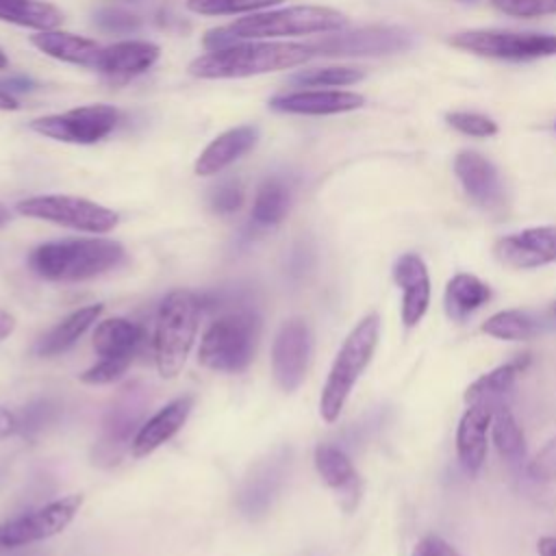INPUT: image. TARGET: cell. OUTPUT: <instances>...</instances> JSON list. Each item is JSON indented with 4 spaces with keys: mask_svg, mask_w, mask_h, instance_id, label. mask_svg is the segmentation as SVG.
Wrapping results in <instances>:
<instances>
[{
    "mask_svg": "<svg viewBox=\"0 0 556 556\" xmlns=\"http://www.w3.org/2000/svg\"><path fill=\"white\" fill-rule=\"evenodd\" d=\"M348 26V17L330 7L298 4L265 13H250L248 17L235 20L226 26L211 28L202 46L206 50H219L239 41H265L274 37H295L315 33H334Z\"/></svg>",
    "mask_w": 556,
    "mask_h": 556,
    "instance_id": "1",
    "label": "cell"
},
{
    "mask_svg": "<svg viewBox=\"0 0 556 556\" xmlns=\"http://www.w3.org/2000/svg\"><path fill=\"white\" fill-rule=\"evenodd\" d=\"M313 56L308 43L287 41H239L206 54L189 63V74L195 78H248L269 72L298 67Z\"/></svg>",
    "mask_w": 556,
    "mask_h": 556,
    "instance_id": "2",
    "label": "cell"
},
{
    "mask_svg": "<svg viewBox=\"0 0 556 556\" xmlns=\"http://www.w3.org/2000/svg\"><path fill=\"white\" fill-rule=\"evenodd\" d=\"M124 261L122 243L102 237L89 239H63L37 245L30 256V269L54 282H78L89 280L109 269L117 267Z\"/></svg>",
    "mask_w": 556,
    "mask_h": 556,
    "instance_id": "3",
    "label": "cell"
},
{
    "mask_svg": "<svg viewBox=\"0 0 556 556\" xmlns=\"http://www.w3.org/2000/svg\"><path fill=\"white\" fill-rule=\"evenodd\" d=\"M378 341L380 317L376 313L365 315L343 339L319 395V415L326 424H334L339 419L354 384L371 363Z\"/></svg>",
    "mask_w": 556,
    "mask_h": 556,
    "instance_id": "4",
    "label": "cell"
},
{
    "mask_svg": "<svg viewBox=\"0 0 556 556\" xmlns=\"http://www.w3.org/2000/svg\"><path fill=\"white\" fill-rule=\"evenodd\" d=\"M258 337L261 317L254 308L239 306L226 311L206 328L200 341L198 361L213 371L239 374L252 363Z\"/></svg>",
    "mask_w": 556,
    "mask_h": 556,
    "instance_id": "5",
    "label": "cell"
},
{
    "mask_svg": "<svg viewBox=\"0 0 556 556\" xmlns=\"http://www.w3.org/2000/svg\"><path fill=\"white\" fill-rule=\"evenodd\" d=\"M200 313L198 293L187 289H176L161 302L154 330V361L163 378L180 374L198 332Z\"/></svg>",
    "mask_w": 556,
    "mask_h": 556,
    "instance_id": "6",
    "label": "cell"
},
{
    "mask_svg": "<svg viewBox=\"0 0 556 556\" xmlns=\"http://www.w3.org/2000/svg\"><path fill=\"white\" fill-rule=\"evenodd\" d=\"M148 404L150 393L146 384L128 382L119 389L102 417V430L93 447V460L98 465H115L122 454L132 445L139 428L146 421Z\"/></svg>",
    "mask_w": 556,
    "mask_h": 556,
    "instance_id": "7",
    "label": "cell"
},
{
    "mask_svg": "<svg viewBox=\"0 0 556 556\" xmlns=\"http://www.w3.org/2000/svg\"><path fill=\"white\" fill-rule=\"evenodd\" d=\"M454 48L502 61H532L556 54V35L517 33L502 28H473L454 33L447 39Z\"/></svg>",
    "mask_w": 556,
    "mask_h": 556,
    "instance_id": "8",
    "label": "cell"
},
{
    "mask_svg": "<svg viewBox=\"0 0 556 556\" xmlns=\"http://www.w3.org/2000/svg\"><path fill=\"white\" fill-rule=\"evenodd\" d=\"M17 213L33 219L52 222L72 230L104 235L113 230L119 222V215L113 208H106L98 202L76 195H33L17 202Z\"/></svg>",
    "mask_w": 556,
    "mask_h": 556,
    "instance_id": "9",
    "label": "cell"
},
{
    "mask_svg": "<svg viewBox=\"0 0 556 556\" xmlns=\"http://www.w3.org/2000/svg\"><path fill=\"white\" fill-rule=\"evenodd\" d=\"M119 122V111L111 104H85L65 113L43 115L30 122L37 135L54 141L89 146L104 139Z\"/></svg>",
    "mask_w": 556,
    "mask_h": 556,
    "instance_id": "10",
    "label": "cell"
},
{
    "mask_svg": "<svg viewBox=\"0 0 556 556\" xmlns=\"http://www.w3.org/2000/svg\"><path fill=\"white\" fill-rule=\"evenodd\" d=\"M415 37L402 26H365L341 35H328L311 46L313 56H380L413 48Z\"/></svg>",
    "mask_w": 556,
    "mask_h": 556,
    "instance_id": "11",
    "label": "cell"
},
{
    "mask_svg": "<svg viewBox=\"0 0 556 556\" xmlns=\"http://www.w3.org/2000/svg\"><path fill=\"white\" fill-rule=\"evenodd\" d=\"M83 504L80 493L59 497L33 513L0 523V547H20L63 532Z\"/></svg>",
    "mask_w": 556,
    "mask_h": 556,
    "instance_id": "12",
    "label": "cell"
},
{
    "mask_svg": "<svg viewBox=\"0 0 556 556\" xmlns=\"http://www.w3.org/2000/svg\"><path fill=\"white\" fill-rule=\"evenodd\" d=\"M313 339L304 319H287L276 332L271 345V374L276 384L291 393L295 391L306 376L311 363Z\"/></svg>",
    "mask_w": 556,
    "mask_h": 556,
    "instance_id": "13",
    "label": "cell"
},
{
    "mask_svg": "<svg viewBox=\"0 0 556 556\" xmlns=\"http://www.w3.org/2000/svg\"><path fill=\"white\" fill-rule=\"evenodd\" d=\"M493 256L513 269H536L556 263V226H532L504 235L495 241Z\"/></svg>",
    "mask_w": 556,
    "mask_h": 556,
    "instance_id": "14",
    "label": "cell"
},
{
    "mask_svg": "<svg viewBox=\"0 0 556 556\" xmlns=\"http://www.w3.org/2000/svg\"><path fill=\"white\" fill-rule=\"evenodd\" d=\"M287 471H289V454L285 450L274 452L269 458L261 460L241 486L239 510L250 519L265 515L276 502L285 484Z\"/></svg>",
    "mask_w": 556,
    "mask_h": 556,
    "instance_id": "15",
    "label": "cell"
},
{
    "mask_svg": "<svg viewBox=\"0 0 556 556\" xmlns=\"http://www.w3.org/2000/svg\"><path fill=\"white\" fill-rule=\"evenodd\" d=\"M454 174L467 198L484 211H495L504 204V185L495 165L476 150H463L454 159Z\"/></svg>",
    "mask_w": 556,
    "mask_h": 556,
    "instance_id": "16",
    "label": "cell"
},
{
    "mask_svg": "<svg viewBox=\"0 0 556 556\" xmlns=\"http://www.w3.org/2000/svg\"><path fill=\"white\" fill-rule=\"evenodd\" d=\"M393 280L402 289L400 315L406 328L417 326L430 306V274L424 258L415 252L402 254L393 265Z\"/></svg>",
    "mask_w": 556,
    "mask_h": 556,
    "instance_id": "17",
    "label": "cell"
},
{
    "mask_svg": "<svg viewBox=\"0 0 556 556\" xmlns=\"http://www.w3.org/2000/svg\"><path fill=\"white\" fill-rule=\"evenodd\" d=\"M365 104V98L356 91L339 89H302L289 93H276L269 100V109L293 115H334L356 111Z\"/></svg>",
    "mask_w": 556,
    "mask_h": 556,
    "instance_id": "18",
    "label": "cell"
},
{
    "mask_svg": "<svg viewBox=\"0 0 556 556\" xmlns=\"http://www.w3.org/2000/svg\"><path fill=\"white\" fill-rule=\"evenodd\" d=\"M493 408L495 406L486 404H469L460 415L456 428V456L469 476H476L486 460Z\"/></svg>",
    "mask_w": 556,
    "mask_h": 556,
    "instance_id": "19",
    "label": "cell"
},
{
    "mask_svg": "<svg viewBox=\"0 0 556 556\" xmlns=\"http://www.w3.org/2000/svg\"><path fill=\"white\" fill-rule=\"evenodd\" d=\"M161 56V48L143 39H124L100 50L93 70L111 78H132L148 72Z\"/></svg>",
    "mask_w": 556,
    "mask_h": 556,
    "instance_id": "20",
    "label": "cell"
},
{
    "mask_svg": "<svg viewBox=\"0 0 556 556\" xmlns=\"http://www.w3.org/2000/svg\"><path fill=\"white\" fill-rule=\"evenodd\" d=\"M191 406H193V397L180 395V397L172 400L169 404H165L161 410H156L139 428V432L130 445V454L135 458H143V456L152 454L156 447H161L163 443H167L185 426V421L191 413Z\"/></svg>",
    "mask_w": 556,
    "mask_h": 556,
    "instance_id": "21",
    "label": "cell"
},
{
    "mask_svg": "<svg viewBox=\"0 0 556 556\" xmlns=\"http://www.w3.org/2000/svg\"><path fill=\"white\" fill-rule=\"evenodd\" d=\"M258 141V128L254 124H243L224 130L217 135L195 159V174L198 176H213L219 174L230 163L239 161L243 154H248Z\"/></svg>",
    "mask_w": 556,
    "mask_h": 556,
    "instance_id": "22",
    "label": "cell"
},
{
    "mask_svg": "<svg viewBox=\"0 0 556 556\" xmlns=\"http://www.w3.org/2000/svg\"><path fill=\"white\" fill-rule=\"evenodd\" d=\"M146 332L139 324L126 317H111L96 326L93 350L100 358H124L130 361L141 350Z\"/></svg>",
    "mask_w": 556,
    "mask_h": 556,
    "instance_id": "23",
    "label": "cell"
},
{
    "mask_svg": "<svg viewBox=\"0 0 556 556\" xmlns=\"http://www.w3.org/2000/svg\"><path fill=\"white\" fill-rule=\"evenodd\" d=\"M30 43L56 59V61H65V63H74V65H83V67H96L98 56H100V46L87 37H78L72 33H61V30H37V35H30Z\"/></svg>",
    "mask_w": 556,
    "mask_h": 556,
    "instance_id": "24",
    "label": "cell"
},
{
    "mask_svg": "<svg viewBox=\"0 0 556 556\" xmlns=\"http://www.w3.org/2000/svg\"><path fill=\"white\" fill-rule=\"evenodd\" d=\"M491 300V287L473 274H454L443 293V308L452 321H465Z\"/></svg>",
    "mask_w": 556,
    "mask_h": 556,
    "instance_id": "25",
    "label": "cell"
},
{
    "mask_svg": "<svg viewBox=\"0 0 556 556\" xmlns=\"http://www.w3.org/2000/svg\"><path fill=\"white\" fill-rule=\"evenodd\" d=\"M528 363V354H521L508 363H502L497 367H493L491 371L482 374L480 378H476L463 393L465 404H486V406H497L502 404L504 395L510 393V389L515 387L517 376L523 371Z\"/></svg>",
    "mask_w": 556,
    "mask_h": 556,
    "instance_id": "26",
    "label": "cell"
},
{
    "mask_svg": "<svg viewBox=\"0 0 556 556\" xmlns=\"http://www.w3.org/2000/svg\"><path fill=\"white\" fill-rule=\"evenodd\" d=\"M315 467L321 480L334 489L343 500H352V504L358 500V473L350 460V456L332 445V443H319L315 447Z\"/></svg>",
    "mask_w": 556,
    "mask_h": 556,
    "instance_id": "27",
    "label": "cell"
},
{
    "mask_svg": "<svg viewBox=\"0 0 556 556\" xmlns=\"http://www.w3.org/2000/svg\"><path fill=\"white\" fill-rule=\"evenodd\" d=\"M100 313H102V304H89V306H83V308L70 313L48 334H43L37 341L35 354L56 356V354L70 350L96 324Z\"/></svg>",
    "mask_w": 556,
    "mask_h": 556,
    "instance_id": "28",
    "label": "cell"
},
{
    "mask_svg": "<svg viewBox=\"0 0 556 556\" xmlns=\"http://www.w3.org/2000/svg\"><path fill=\"white\" fill-rule=\"evenodd\" d=\"M0 22L33 30H54L63 22V13L43 0H0Z\"/></svg>",
    "mask_w": 556,
    "mask_h": 556,
    "instance_id": "29",
    "label": "cell"
},
{
    "mask_svg": "<svg viewBox=\"0 0 556 556\" xmlns=\"http://www.w3.org/2000/svg\"><path fill=\"white\" fill-rule=\"evenodd\" d=\"M491 441L495 450L500 452L502 458L508 463H517L526 454V437L515 419L513 410L502 402L493 408V419H491Z\"/></svg>",
    "mask_w": 556,
    "mask_h": 556,
    "instance_id": "30",
    "label": "cell"
},
{
    "mask_svg": "<svg viewBox=\"0 0 556 556\" xmlns=\"http://www.w3.org/2000/svg\"><path fill=\"white\" fill-rule=\"evenodd\" d=\"M289 211V187L280 178H267L258 187L252 204V222L258 226H276Z\"/></svg>",
    "mask_w": 556,
    "mask_h": 556,
    "instance_id": "31",
    "label": "cell"
},
{
    "mask_svg": "<svg viewBox=\"0 0 556 556\" xmlns=\"http://www.w3.org/2000/svg\"><path fill=\"white\" fill-rule=\"evenodd\" d=\"M480 330L500 341H528L536 334V321L526 311L504 308L486 317Z\"/></svg>",
    "mask_w": 556,
    "mask_h": 556,
    "instance_id": "32",
    "label": "cell"
},
{
    "mask_svg": "<svg viewBox=\"0 0 556 556\" xmlns=\"http://www.w3.org/2000/svg\"><path fill=\"white\" fill-rule=\"evenodd\" d=\"M363 78H365V72L361 67L330 65V67L302 70L293 74L289 80L298 87H343V85H354Z\"/></svg>",
    "mask_w": 556,
    "mask_h": 556,
    "instance_id": "33",
    "label": "cell"
},
{
    "mask_svg": "<svg viewBox=\"0 0 556 556\" xmlns=\"http://www.w3.org/2000/svg\"><path fill=\"white\" fill-rule=\"evenodd\" d=\"M61 415V404L52 397H39L22 408L17 415V432L33 437L39 434L43 428L52 426Z\"/></svg>",
    "mask_w": 556,
    "mask_h": 556,
    "instance_id": "34",
    "label": "cell"
},
{
    "mask_svg": "<svg viewBox=\"0 0 556 556\" xmlns=\"http://www.w3.org/2000/svg\"><path fill=\"white\" fill-rule=\"evenodd\" d=\"M280 2L285 0H187V9L200 15H237L258 13Z\"/></svg>",
    "mask_w": 556,
    "mask_h": 556,
    "instance_id": "35",
    "label": "cell"
},
{
    "mask_svg": "<svg viewBox=\"0 0 556 556\" xmlns=\"http://www.w3.org/2000/svg\"><path fill=\"white\" fill-rule=\"evenodd\" d=\"M445 122L456 128L463 135L469 137H491L497 132V124L482 115V113H471V111H452L445 115Z\"/></svg>",
    "mask_w": 556,
    "mask_h": 556,
    "instance_id": "36",
    "label": "cell"
},
{
    "mask_svg": "<svg viewBox=\"0 0 556 556\" xmlns=\"http://www.w3.org/2000/svg\"><path fill=\"white\" fill-rule=\"evenodd\" d=\"M491 4L513 17H543L556 13V0H491Z\"/></svg>",
    "mask_w": 556,
    "mask_h": 556,
    "instance_id": "37",
    "label": "cell"
},
{
    "mask_svg": "<svg viewBox=\"0 0 556 556\" xmlns=\"http://www.w3.org/2000/svg\"><path fill=\"white\" fill-rule=\"evenodd\" d=\"M243 204V187L239 180H224L211 193V208L219 215H230Z\"/></svg>",
    "mask_w": 556,
    "mask_h": 556,
    "instance_id": "38",
    "label": "cell"
},
{
    "mask_svg": "<svg viewBox=\"0 0 556 556\" xmlns=\"http://www.w3.org/2000/svg\"><path fill=\"white\" fill-rule=\"evenodd\" d=\"M93 22L98 28L106 33H122V35L135 33L141 26V20L135 13L124 9H102L96 13Z\"/></svg>",
    "mask_w": 556,
    "mask_h": 556,
    "instance_id": "39",
    "label": "cell"
},
{
    "mask_svg": "<svg viewBox=\"0 0 556 556\" xmlns=\"http://www.w3.org/2000/svg\"><path fill=\"white\" fill-rule=\"evenodd\" d=\"M128 365L130 361L124 358H100L96 365L80 374V380L85 384H109L117 380L128 369Z\"/></svg>",
    "mask_w": 556,
    "mask_h": 556,
    "instance_id": "40",
    "label": "cell"
},
{
    "mask_svg": "<svg viewBox=\"0 0 556 556\" xmlns=\"http://www.w3.org/2000/svg\"><path fill=\"white\" fill-rule=\"evenodd\" d=\"M528 473L536 480H556V437L530 460Z\"/></svg>",
    "mask_w": 556,
    "mask_h": 556,
    "instance_id": "41",
    "label": "cell"
},
{
    "mask_svg": "<svg viewBox=\"0 0 556 556\" xmlns=\"http://www.w3.org/2000/svg\"><path fill=\"white\" fill-rule=\"evenodd\" d=\"M445 543L441 536H434V534H428L424 536L410 556H445Z\"/></svg>",
    "mask_w": 556,
    "mask_h": 556,
    "instance_id": "42",
    "label": "cell"
},
{
    "mask_svg": "<svg viewBox=\"0 0 556 556\" xmlns=\"http://www.w3.org/2000/svg\"><path fill=\"white\" fill-rule=\"evenodd\" d=\"M0 85L4 89H9L13 96L15 93H28V91H35L37 89V83L28 76H7L0 80Z\"/></svg>",
    "mask_w": 556,
    "mask_h": 556,
    "instance_id": "43",
    "label": "cell"
},
{
    "mask_svg": "<svg viewBox=\"0 0 556 556\" xmlns=\"http://www.w3.org/2000/svg\"><path fill=\"white\" fill-rule=\"evenodd\" d=\"M17 432V415L11 413L9 408L0 406V439L11 437Z\"/></svg>",
    "mask_w": 556,
    "mask_h": 556,
    "instance_id": "44",
    "label": "cell"
},
{
    "mask_svg": "<svg viewBox=\"0 0 556 556\" xmlns=\"http://www.w3.org/2000/svg\"><path fill=\"white\" fill-rule=\"evenodd\" d=\"M20 109V100L0 85V111H17Z\"/></svg>",
    "mask_w": 556,
    "mask_h": 556,
    "instance_id": "45",
    "label": "cell"
},
{
    "mask_svg": "<svg viewBox=\"0 0 556 556\" xmlns=\"http://www.w3.org/2000/svg\"><path fill=\"white\" fill-rule=\"evenodd\" d=\"M15 328V317L9 313V311H2L0 308V341L7 339Z\"/></svg>",
    "mask_w": 556,
    "mask_h": 556,
    "instance_id": "46",
    "label": "cell"
},
{
    "mask_svg": "<svg viewBox=\"0 0 556 556\" xmlns=\"http://www.w3.org/2000/svg\"><path fill=\"white\" fill-rule=\"evenodd\" d=\"M9 217H11V215H9V211L0 204V226H4V224L9 222Z\"/></svg>",
    "mask_w": 556,
    "mask_h": 556,
    "instance_id": "47",
    "label": "cell"
},
{
    "mask_svg": "<svg viewBox=\"0 0 556 556\" xmlns=\"http://www.w3.org/2000/svg\"><path fill=\"white\" fill-rule=\"evenodd\" d=\"M9 65V59H7V54L0 50V70H4Z\"/></svg>",
    "mask_w": 556,
    "mask_h": 556,
    "instance_id": "48",
    "label": "cell"
},
{
    "mask_svg": "<svg viewBox=\"0 0 556 556\" xmlns=\"http://www.w3.org/2000/svg\"><path fill=\"white\" fill-rule=\"evenodd\" d=\"M26 556H39V554H26Z\"/></svg>",
    "mask_w": 556,
    "mask_h": 556,
    "instance_id": "49",
    "label": "cell"
}]
</instances>
